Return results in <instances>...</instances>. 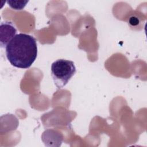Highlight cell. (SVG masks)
<instances>
[{"label": "cell", "mask_w": 147, "mask_h": 147, "mask_svg": "<svg viewBox=\"0 0 147 147\" xmlns=\"http://www.w3.org/2000/svg\"><path fill=\"white\" fill-rule=\"evenodd\" d=\"M6 55L13 66L22 69L28 68L37 56L36 40L28 34H17L6 45Z\"/></svg>", "instance_id": "cell-1"}, {"label": "cell", "mask_w": 147, "mask_h": 147, "mask_svg": "<svg viewBox=\"0 0 147 147\" xmlns=\"http://www.w3.org/2000/svg\"><path fill=\"white\" fill-rule=\"evenodd\" d=\"M76 72V67L73 61L58 59L51 65V75L55 86L59 88L64 87Z\"/></svg>", "instance_id": "cell-2"}, {"label": "cell", "mask_w": 147, "mask_h": 147, "mask_svg": "<svg viewBox=\"0 0 147 147\" xmlns=\"http://www.w3.org/2000/svg\"><path fill=\"white\" fill-rule=\"evenodd\" d=\"M139 23V20L138 19L134 17V16H133L131 17L129 19V24L132 25V26H136Z\"/></svg>", "instance_id": "cell-5"}, {"label": "cell", "mask_w": 147, "mask_h": 147, "mask_svg": "<svg viewBox=\"0 0 147 147\" xmlns=\"http://www.w3.org/2000/svg\"><path fill=\"white\" fill-rule=\"evenodd\" d=\"M17 30L11 22H2L0 26V45L1 47H6L7 44L16 35Z\"/></svg>", "instance_id": "cell-3"}, {"label": "cell", "mask_w": 147, "mask_h": 147, "mask_svg": "<svg viewBox=\"0 0 147 147\" xmlns=\"http://www.w3.org/2000/svg\"><path fill=\"white\" fill-rule=\"evenodd\" d=\"M28 2V1H7V3L11 9L20 10L23 9Z\"/></svg>", "instance_id": "cell-4"}]
</instances>
